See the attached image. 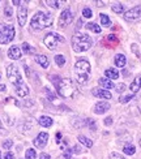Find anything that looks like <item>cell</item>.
I'll use <instances>...</instances> for the list:
<instances>
[{
  "instance_id": "26",
  "label": "cell",
  "mask_w": 141,
  "mask_h": 159,
  "mask_svg": "<svg viewBox=\"0 0 141 159\" xmlns=\"http://www.w3.org/2000/svg\"><path fill=\"white\" fill-rule=\"evenodd\" d=\"M112 12H115V13H123L124 12V5L120 4V3L114 4L112 5Z\"/></svg>"
},
{
  "instance_id": "37",
  "label": "cell",
  "mask_w": 141,
  "mask_h": 159,
  "mask_svg": "<svg viewBox=\"0 0 141 159\" xmlns=\"http://www.w3.org/2000/svg\"><path fill=\"white\" fill-rule=\"evenodd\" d=\"M116 90H118L119 93H123V91L125 90V85H124V84H119V85L116 86Z\"/></svg>"
},
{
  "instance_id": "44",
  "label": "cell",
  "mask_w": 141,
  "mask_h": 159,
  "mask_svg": "<svg viewBox=\"0 0 141 159\" xmlns=\"http://www.w3.org/2000/svg\"><path fill=\"white\" fill-rule=\"evenodd\" d=\"M13 4H16V5H18V4H21V2H18V0H13Z\"/></svg>"
},
{
  "instance_id": "23",
  "label": "cell",
  "mask_w": 141,
  "mask_h": 159,
  "mask_svg": "<svg viewBox=\"0 0 141 159\" xmlns=\"http://www.w3.org/2000/svg\"><path fill=\"white\" fill-rule=\"evenodd\" d=\"M86 28H88L89 30H92L93 33H101V31H102L101 26H98L97 24H94V22H89L88 25H86Z\"/></svg>"
},
{
  "instance_id": "35",
  "label": "cell",
  "mask_w": 141,
  "mask_h": 159,
  "mask_svg": "<svg viewBox=\"0 0 141 159\" xmlns=\"http://www.w3.org/2000/svg\"><path fill=\"white\" fill-rule=\"evenodd\" d=\"M12 145H13V141L7 140V141L3 142V148H4V149H11V148H12Z\"/></svg>"
},
{
  "instance_id": "25",
  "label": "cell",
  "mask_w": 141,
  "mask_h": 159,
  "mask_svg": "<svg viewBox=\"0 0 141 159\" xmlns=\"http://www.w3.org/2000/svg\"><path fill=\"white\" fill-rule=\"evenodd\" d=\"M101 22H102L103 26H107V28H109V26L111 25V20L109 18L107 15H103L102 13V15H101Z\"/></svg>"
},
{
  "instance_id": "14",
  "label": "cell",
  "mask_w": 141,
  "mask_h": 159,
  "mask_svg": "<svg viewBox=\"0 0 141 159\" xmlns=\"http://www.w3.org/2000/svg\"><path fill=\"white\" fill-rule=\"evenodd\" d=\"M92 93H93V95L102 98V99H110L111 98V93L109 90H105V89H94Z\"/></svg>"
},
{
  "instance_id": "4",
  "label": "cell",
  "mask_w": 141,
  "mask_h": 159,
  "mask_svg": "<svg viewBox=\"0 0 141 159\" xmlns=\"http://www.w3.org/2000/svg\"><path fill=\"white\" fill-rule=\"evenodd\" d=\"M75 73H76V80L80 85H85L89 80L90 75V63L85 59L78 60L75 65Z\"/></svg>"
},
{
  "instance_id": "24",
  "label": "cell",
  "mask_w": 141,
  "mask_h": 159,
  "mask_svg": "<svg viewBox=\"0 0 141 159\" xmlns=\"http://www.w3.org/2000/svg\"><path fill=\"white\" fill-rule=\"evenodd\" d=\"M25 158L26 159H35L37 158V153L34 149H28L25 153Z\"/></svg>"
},
{
  "instance_id": "15",
  "label": "cell",
  "mask_w": 141,
  "mask_h": 159,
  "mask_svg": "<svg viewBox=\"0 0 141 159\" xmlns=\"http://www.w3.org/2000/svg\"><path fill=\"white\" fill-rule=\"evenodd\" d=\"M98 82H99V85L102 86L105 90H107V89H114V88H115V85H114L112 81H111V80H109V78H99V80H98Z\"/></svg>"
},
{
  "instance_id": "43",
  "label": "cell",
  "mask_w": 141,
  "mask_h": 159,
  "mask_svg": "<svg viewBox=\"0 0 141 159\" xmlns=\"http://www.w3.org/2000/svg\"><path fill=\"white\" fill-rule=\"evenodd\" d=\"M5 90V85H0V91H4Z\"/></svg>"
},
{
  "instance_id": "5",
  "label": "cell",
  "mask_w": 141,
  "mask_h": 159,
  "mask_svg": "<svg viewBox=\"0 0 141 159\" xmlns=\"http://www.w3.org/2000/svg\"><path fill=\"white\" fill-rule=\"evenodd\" d=\"M56 88H58L59 95L63 98H71L76 91V88L71 78H62L56 84Z\"/></svg>"
},
{
  "instance_id": "28",
  "label": "cell",
  "mask_w": 141,
  "mask_h": 159,
  "mask_svg": "<svg viewBox=\"0 0 141 159\" xmlns=\"http://www.w3.org/2000/svg\"><path fill=\"white\" fill-rule=\"evenodd\" d=\"M22 51L25 52V54H31V52H33V48L30 47V44H29V43L24 42V43H22Z\"/></svg>"
},
{
  "instance_id": "40",
  "label": "cell",
  "mask_w": 141,
  "mask_h": 159,
  "mask_svg": "<svg viewBox=\"0 0 141 159\" xmlns=\"http://www.w3.org/2000/svg\"><path fill=\"white\" fill-rule=\"evenodd\" d=\"M39 159H51L49 154H46V153H42L41 155H39Z\"/></svg>"
},
{
  "instance_id": "2",
  "label": "cell",
  "mask_w": 141,
  "mask_h": 159,
  "mask_svg": "<svg viewBox=\"0 0 141 159\" xmlns=\"http://www.w3.org/2000/svg\"><path fill=\"white\" fill-rule=\"evenodd\" d=\"M52 22H54V17L51 15L45 13V12H37L31 18L30 26L33 30H43L46 28H49V26H51Z\"/></svg>"
},
{
  "instance_id": "29",
  "label": "cell",
  "mask_w": 141,
  "mask_h": 159,
  "mask_svg": "<svg viewBox=\"0 0 141 159\" xmlns=\"http://www.w3.org/2000/svg\"><path fill=\"white\" fill-rule=\"evenodd\" d=\"M131 99H133V94H129V95H122L120 97V103H127V102H129Z\"/></svg>"
},
{
  "instance_id": "20",
  "label": "cell",
  "mask_w": 141,
  "mask_h": 159,
  "mask_svg": "<svg viewBox=\"0 0 141 159\" xmlns=\"http://www.w3.org/2000/svg\"><path fill=\"white\" fill-rule=\"evenodd\" d=\"M105 75L109 80H116L119 77V72L115 68H109V69L105 70Z\"/></svg>"
},
{
  "instance_id": "6",
  "label": "cell",
  "mask_w": 141,
  "mask_h": 159,
  "mask_svg": "<svg viewBox=\"0 0 141 159\" xmlns=\"http://www.w3.org/2000/svg\"><path fill=\"white\" fill-rule=\"evenodd\" d=\"M15 28L12 25H5V24H0V43L7 44L13 41L15 38Z\"/></svg>"
},
{
  "instance_id": "8",
  "label": "cell",
  "mask_w": 141,
  "mask_h": 159,
  "mask_svg": "<svg viewBox=\"0 0 141 159\" xmlns=\"http://www.w3.org/2000/svg\"><path fill=\"white\" fill-rule=\"evenodd\" d=\"M73 21V15L69 9H64L60 15V18H59V26L62 28H65L67 25H69L71 22Z\"/></svg>"
},
{
  "instance_id": "36",
  "label": "cell",
  "mask_w": 141,
  "mask_h": 159,
  "mask_svg": "<svg viewBox=\"0 0 141 159\" xmlns=\"http://www.w3.org/2000/svg\"><path fill=\"white\" fill-rule=\"evenodd\" d=\"M110 159H125V158L122 157L120 154H118V153H111L110 154Z\"/></svg>"
},
{
  "instance_id": "46",
  "label": "cell",
  "mask_w": 141,
  "mask_h": 159,
  "mask_svg": "<svg viewBox=\"0 0 141 159\" xmlns=\"http://www.w3.org/2000/svg\"><path fill=\"white\" fill-rule=\"evenodd\" d=\"M140 146H141V140H140Z\"/></svg>"
},
{
  "instance_id": "7",
  "label": "cell",
  "mask_w": 141,
  "mask_h": 159,
  "mask_svg": "<svg viewBox=\"0 0 141 159\" xmlns=\"http://www.w3.org/2000/svg\"><path fill=\"white\" fill-rule=\"evenodd\" d=\"M64 41H65L64 37L58 34V33H49V34H47L45 37V39H43L46 47L49 48V50H55L58 47V44L59 43H63Z\"/></svg>"
},
{
  "instance_id": "47",
  "label": "cell",
  "mask_w": 141,
  "mask_h": 159,
  "mask_svg": "<svg viewBox=\"0 0 141 159\" xmlns=\"http://www.w3.org/2000/svg\"><path fill=\"white\" fill-rule=\"evenodd\" d=\"M0 159H2V154H0Z\"/></svg>"
},
{
  "instance_id": "31",
  "label": "cell",
  "mask_w": 141,
  "mask_h": 159,
  "mask_svg": "<svg viewBox=\"0 0 141 159\" xmlns=\"http://www.w3.org/2000/svg\"><path fill=\"white\" fill-rule=\"evenodd\" d=\"M4 15H5V17H8V18H11V17H12V15H13L12 7H9V5H7V7H5V9H4Z\"/></svg>"
},
{
  "instance_id": "27",
  "label": "cell",
  "mask_w": 141,
  "mask_h": 159,
  "mask_svg": "<svg viewBox=\"0 0 141 159\" xmlns=\"http://www.w3.org/2000/svg\"><path fill=\"white\" fill-rule=\"evenodd\" d=\"M55 63L58 67H63V65L65 64V57L63 55H56L55 56Z\"/></svg>"
},
{
  "instance_id": "45",
  "label": "cell",
  "mask_w": 141,
  "mask_h": 159,
  "mask_svg": "<svg viewBox=\"0 0 141 159\" xmlns=\"http://www.w3.org/2000/svg\"><path fill=\"white\" fill-rule=\"evenodd\" d=\"M97 4H99L98 7H103V4H105V3H103V2H97Z\"/></svg>"
},
{
  "instance_id": "12",
  "label": "cell",
  "mask_w": 141,
  "mask_h": 159,
  "mask_svg": "<svg viewBox=\"0 0 141 159\" xmlns=\"http://www.w3.org/2000/svg\"><path fill=\"white\" fill-rule=\"evenodd\" d=\"M21 55H22V52L20 50L18 46H12V47H9L8 56L12 59V60H18V59H21Z\"/></svg>"
},
{
  "instance_id": "21",
  "label": "cell",
  "mask_w": 141,
  "mask_h": 159,
  "mask_svg": "<svg viewBox=\"0 0 141 159\" xmlns=\"http://www.w3.org/2000/svg\"><path fill=\"white\" fill-rule=\"evenodd\" d=\"M77 140L80 141V143L85 145L86 148H92V146H93V141L89 140V138H88V137H85V136H78V137H77Z\"/></svg>"
},
{
  "instance_id": "10",
  "label": "cell",
  "mask_w": 141,
  "mask_h": 159,
  "mask_svg": "<svg viewBox=\"0 0 141 159\" xmlns=\"http://www.w3.org/2000/svg\"><path fill=\"white\" fill-rule=\"evenodd\" d=\"M141 16V5H136L135 8H132L129 11H127L124 13V18L128 20V21H133V20H137Z\"/></svg>"
},
{
  "instance_id": "32",
  "label": "cell",
  "mask_w": 141,
  "mask_h": 159,
  "mask_svg": "<svg viewBox=\"0 0 141 159\" xmlns=\"http://www.w3.org/2000/svg\"><path fill=\"white\" fill-rule=\"evenodd\" d=\"M82 16L86 17V18H90V17L93 16L92 9H90V8H84V11H82Z\"/></svg>"
},
{
  "instance_id": "13",
  "label": "cell",
  "mask_w": 141,
  "mask_h": 159,
  "mask_svg": "<svg viewBox=\"0 0 141 159\" xmlns=\"http://www.w3.org/2000/svg\"><path fill=\"white\" fill-rule=\"evenodd\" d=\"M109 110H110V104L107 102H98L96 106H94V112L98 115H102Z\"/></svg>"
},
{
  "instance_id": "42",
  "label": "cell",
  "mask_w": 141,
  "mask_h": 159,
  "mask_svg": "<svg viewBox=\"0 0 141 159\" xmlns=\"http://www.w3.org/2000/svg\"><path fill=\"white\" fill-rule=\"evenodd\" d=\"M56 142H59L60 143V140H62V133H59V132H58V133H56Z\"/></svg>"
},
{
  "instance_id": "38",
  "label": "cell",
  "mask_w": 141,
  "mask_h": 159,
  "mask_svg": "<svg viewBox=\"0 0 141 159\" xmlns=\"http://www.w3.org/2000/svg\"><path fill=\"white\" fill-rule=\"evenodd\" d=\"M4 159H15V155H13V153H11V151H7L4 155Z\"/></svg>"
},
{
  "instance_id": "39",
  "label": "cell",
  "mask_w": 141,
  "mask_h": 159,
  "mask_svg": "<svg viewBox=\"0 0 141 159\" xmlns=\"http://www.w3.org/2000/svg\"><path fill=\"white\" fill-rule=\"evenodd\" d=\"M112 124V117H106L105 119V125H107V127H109V125H111Z\"/></svg>"
},
{
  "instance_id": "34",
  "label": "cell",
  "mask_w": 141,
  "mask_h": 159,
  "mask_svg": "<svg viewBox=\"0 0 141 159\" xmlns=\"http://www.w3.org/2000/svg\"><path fill=\"white\" fill-rule=\"evenodd\" d=\"M107 41L111 42V43H114V44H118V38H116L115 35H112V34H110L109 37H107Z\"/></svg>"
},
{
  "instance_id": "17",
  "label": "cell",
  "mask_w": 141,
  "mask_h": 159,
  "mask_svg": "<svg viewBox=\"0 0 141 159\" xmlns=\"http://www.w3.org/2000/svg\"><path fill=\"white\" fill-rule=\"evenodd\" d=\"M38 121H39V125H42V127H45V128H50L52 125V123H54L50 116H41Z\"/></svg>"
},
{
  "instance_id": "11",
  "label": "cell",
  "mask_w": 141,
  "mask_h": 159,
  "mask_svg": "<svg viewBox=\"0 0 141 159\" xmlns=\"http://www.w3.org/2000/svg\"><path fill=\"white\" fill-rule=\"evenodd\" d=\"M26 18H28V8H26V5H21L18 8V12H17L18 25L20 26H24L26 24Z\"/></svg>"
},
{
  "instance_id": "22",
  "label": "cell",
  "mask_w": 141,
  "mask_h": 159,
  "mask_svg": "<svg viewBox=\"0 0 141 159\" xmlns=\"http://www.w3.org/2000/svg\"><path fill=\"white\" fill-rule=\"evenodd\" d=\"M123 151H124L127 155H133V154H135V151H136V149H135V146H133V145L127 143L125 146L123 148Z\"/></svg>"
},
{
  "instance_id": "19",
  "label": "cell",
  "mask_w": 141,
  "mask_h": 159,
  "mask_svg": "<svg viewBox=\"0 0 141 159\" xmlns=\"http://www.w3.org/2000/svg\"><path fill=\"white\" fill-rule=\"evenodd\" d=\"M115 64H116V67L119 68H124L125 67V64H127V59L123 54H118L115 56Z\"/></svg>"
},
{
  "instance_id": "9",
  "label": "cell",
  "mask_w": 141,
  "mask_h": 159,
  "mask_svg": "<svg viewBox=\"0 0 141 159\" xmlns=\"http://www.w3.org/2000/svg\"><path fill=\"white\" fill-rule=\"evenodd\" d=\"M47 141H49V133H46V132H41L35 138L33 143H34V146L38 148V149H43L46 145H47Z\"/></svg>"
},
{
  "instance_id": "33",
  "label": "cell",
  "mask_w": 141,
  "mask_h": 159,
  "mask_svg": "<svg viewBox=\"0 0 141 159\" xmlns=\"http://www.w3.org/2000/svg\"><path fill=\"white\" fill-rule=\"evenodd\" d=\"M46 4H49V7H52V8H59L60 2H54V0H47Z\"/></svg>"
},
{
  "instance_id": "1",
  "label": "cell",
  "mask_w": 141,
  "mask_h": 159,
  "mask_svg": "<svg viewBox=\"0 0 141 159\" xmlns=\"http://www.w3.org/2000/svg\"><path fill=\"white\" fill-rule=\"evenodd\" d=\"M7 76H8L11 84L15 86V90H16V94L18 97H26L29 94V89L28 86H26V84L24 82V80L21 77V75H20L18 72V68L16 67L15 64H9L8 68H7Z\"/></svg>"
},
{
  "instance_id": "3",
  "label": "cell",
  "mask_w": 141,
  "mask_h": 159,
  "mask_svg": "<svg viewBox=\"0 0 141 159\" xmlns=\"http://www.w3.org/2000/svg\"><path fill=\"white\" fill-rule=\"evenodd\" d=\"M92 38L85 33H76L72 37V47L76 52L88 51L92 47Z\"/></svg>"
},
{
  "instance_id": "16",
  "label": "cell",
  "mask_w": 141,
  "mask_h": 159,
  "mask_svg": "<svg viewBox=\"0 0 141 159\" xmlns=\"http://www.w3.org/2000/svg\"><path fill=\"white\" fill-rule=\"evenodd\" d=\"M35 60L37 63L41 65L42 68H49V65H50V60H49V57H47L46 55H39L35 57Z\"/></svg>"
},
{
  "instance_id": "41",
  "label": "cell",
  "mask_w": 141,
  "mask_h": 159,
  "mask_svg": "<svg viewBox=\"0 0 141 159\" xmlns=\"http://www.w3.org/2000/svg\"><path fill=\"white\" fill-rule=\"evenodd\" d=\"M72 150H73V153H77V154H78V153H81V149H80L78 146H75Z\"/></svg>"
},
{
  "instance_id": "18",
  "label": "cell",
  "mask_w": 141,
  "mask_h": 159,
  "mask_svg": "<svg viewBox=\"0 0 141 159\" xmlns=\"http://www.w3.org/2000/svg\"><path fill=\"white\" fill-rule=\"evenodd\" d=\"M129 89H131V91L133 93V94H135V93H137V91L141 89V77H136L135 80H133V82L131 84Z\"/></svg>"
},
{
  "instance_id": "30",
  "label": "cell",
  "mask_w": 141,
  "mask_h": 159,
  "mask_svg": "<svg viewBox=\"0 0 141 159\" xmlns=\"http://www.w3.org/2000/svg\"><path fill=\"white\" fill-rule=\"evenodd\" d=\"M86 124H88V127L92 129V130H96L97 129V125L94 123L93 119H86Z\"/></svg>"
}]
</instances>
